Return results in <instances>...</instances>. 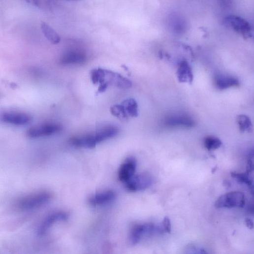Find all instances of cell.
<instances>
[{
	"instance_id": "6da1fadb",
	"label": "cell",
	"mask_w": 254,
	"mask_h": 254,
	"mask_svg": "<svg viewBox=\"0 0 254 254\" xmlns=\"http://www.w3.org/2000/svg\"><path fill=\"white\" fill-rule=\"evenodd\" d=\"M51 198V194L47 192L33 193L20 199L17 203V207L21 211L35 209L47 204Z\"/></svg>"
},
{
	"instance_id": "7a4b0ae2",
	"label": "cell",
	"mask_w": 254,
	"mask_h": 254,
	"mask_svg": "<svg viewBox=\"0 0 254 254\" xmlns=\"http://www.w3.org/2000/svg\"><path fill=\"white\" fill-rule=\"evenodd\" d=\"M225 23L234 32L246 39L254 42V28L245 19L237 16L230 15L225 19Z\"/></svg>"
},
{
	"instance_id": "3957f363",
	"label": "cell",
	"mask_w": 254,
	"mask_h": 254,
	"mask_svg": "<svg viewBox=\"0 0 254 254\" xmlns=\"http://www.w3.org/2000/svg\"><path fill=\"white\" fill-rule=\"evenodd\" d=\"M245 203L246 199L244 193L239 191H234L220 197L215 202V207L218 209L243 208Z\"/></svg>"
},
{
	"instance_id": "277c9868",
	"label": "cell",
	"mask_w": 254,
	"mask_h": 254,
	"mask_svg": "<svg viewBox=\"0 0 254 254\" xmlns=\"http://www.w3.org/2000/svg\"><path fill=\"white\" fill-rule=\"evenodd\" d=\"M62 129V126L59 123H45L31 127L27 131V135L31 138H38L55 135Z\"/></svg>"
},
{
	"instance_id": "5b68a950",
	"label": "cell",
	"mask_w": 254,
	"mask_h": 254,
	"mask_svg": "<svg viewBox=\"0 0 254 254\" xmlns=\"http://www.w3.org/2000/svg\"><path fill=\"white\" fill-rule=\"evenodd\" d=\"M125 183L127 189L129 191L136 192L144 190L151 186L153 183V178L149 174L141 173L134 175Z\"/></svg>"
},
{
	"instance_id": "8992f818",
	"label": "cell",
	"mask_w": 254,
	"mask_h": 254,
	"mask_svg": "<svg viewBox=\"0 0 254 254\" xmlns=\"http://www.w3.org/2000/svg\"><path fill=\"white\" fill-rule=\"evenodd\" d=\"M87 60V55L80 49H72L64 53L60 59L61 64L64 65H82Z\"/></svg>"
},
{
	"instance_id": "52a82bcc",
	"label": "cell",
	"mask_w": 254,
	"mask_h": 254,
	"mask_svg": "<svg viewBox=\"0 0 254 254\" xmlns=\"http://www.w3.org/2000/svg\"><path fill=\"white\" fill-rule=\"evenodd\" d=\"M165 125L171 127H184L190 128L196 124L194 119L185 113H177L170 115L165 117Z\"/></svg>"
},
{
	"instance_id": "ba28073f",
	"label": "cell",
	"mask_w": 254,
	"mask_h": 254,
	"mask_svg": "<svg viewBox=\"0 0 254 254\" xmlns=\"http://www.w3.org/2000/svg\"><path fill=\"white\" fill-rule=\"evenodd\" d=\"M32 119L29 114L18 111L6 112L1 116V120L3 122L15 126L27 125L31 122Z\"/></svg>"
},
{
	"instance_id": "9c48e42d",
	"label": "cell",
	"mask_w": 254,
	"mask_h": 254,
	"mask_svg": "<svg viewBox=\"0 0 254 254\" xmlns=\"http://www.w3.org/2000/svg\"><path fill=\"white\" fill-rule=\"evenodd\" d=\"M69 215L64 212H57L49 215L38 228L37 234L42 236L57 222L67 220Z\"/></svg>"
},
{
	"instance_id": "30bf717a",
	"label": "cell",
	"mask_w": 254,
	"mask_h": 254,
	"mask_svg": "<svg viewBox=\"0 0 254 254\" xmlns=\"http://www.w3.org/2000/svg\"><path fill=\"white\" fill-rule=\"evenodd\" d=\"M136 166V160L134 158L129 157L127 158L119 168L118 172L119 179L124 182L128 180L134 175Z\"/></svg>"
},
{
	"instance_id": "8fae6325",
	"label": "cell",
	"mask_w": 254,
	"mask_h": 254,
	"mask_svg": "<svg viewBox=\"0 0 254 254\" xmlns=\"http://www.w3.org/2000/svg\"><path fill=\"white\" fill-rule=\"evenodd\" d=\"M157 229L152 223H145L135 226L130 234V242L132 245H136L143 235L150 234Z\"/></svg>"
},
{
	"instance_id": "7c38bea8",
	"label": "cell",
	"mask_w": 254,
	"mask_h": 254,
	"mask_svg": "<svg viewBox=\"0 0 254 254\" xmlns=\"http://www.w3.org/2000/svg\"><path fill=\"white\" fill-rule=\"evenodd\" d=\"M214 83L216 88L219 90H225L230 88L238 87L239 80L233 76L219 74L215 76Z\"/></svg>"
},
{
	"instance_id": "4fadbf2b",
	"label": "cell",
	"mask_w": 254,
	"mask_h": 254,
	"mask_svg": "<svg viewBox=\"0 0 254 254\" xmlns=\"http://www.w3.org/2000/svg\"><path fill=\"white\" fill-rule=\"evenodd\" d=\"M177 77L181 83H192L193 81V74L191 67L185 60L181 61L178 64Z\"/></svg>"
},
{
	"instance_id": "5bb4252c",
	"label": "cell",
	"mask_w": 254,
	"mask_h": 254,
	"mask_svg": "<svg viewBox=\"0 0 254 254\" xmlns=\"http://www.w3.org/2000/svg\"><path fill=\"white\" fill-rule=\"evenodd\" d=\"M115 197L116 194L112 190H106L91 197L89 203L93 206L102 205L112 201Z\"/></svg>"
},
{
	"instance_id": "9a60e30c",
	"label": "cell",
	"mask_w": 254,
	"mask_h": 254,
	"mask_svg": "<svg viewBox=\"0 0 254 254\" xmlns=\"http://www.w3.org/2000/svg\"><path fill=\"white\" fill-rule=\"evenodd\" d=\"M41 30L46 39L53 44H57L61 41L59 35L45 22L41 23Z\"/></svg>"
},
{
	"instance_id": "2e32d148",
	"label": "cell",
	"mask_w": 254,
	"mask_h": 254,
	"mask_svg": "<svg viewBox=\"0 0 254 254\" xmlns=\"http://www.w3.org/2000/svg\"><path fill=\"white\" fill-rule=\"evenodd\" d=\"M122 104L129 117H136L138 115V104L136 101L130 98L124 101Z\"/></svg>"
},
{
	"instance_id": "e0dca14e",
	"label": "cell",
	"mask_w": 254,
	"mask_h": 254,
	"mask_svg": "<svg viewBox=\"0 0 254 254\" xmlns=\"http://www.w3.org/2000/svg\"><path fill=\"white\" fill-rule=\"evenodd\" d=\"M237 121L240 131L242 133H250L252 131L253 125L250 118L244 114L239 115L237 117Z\"/></svg>"
},
{
	"instance_id": "ac0fdd59",
	"label": "cell",
	"mask_w": 254,
	"mask_h": 254,
	"mask_svg": "<svg viewBox=\"0 0 254 254\" xmlns=\"http://www.w3.org/2000/svg\"><path fill=\"white\" fill-rule=\"evenodd\" d=\"M222 145V142L217 137L208 136L204 139V146L208 151L218 149Z\"/></svg>"
},
{
	"instance_id": "d6986e66",
	"label": "cell",
	"mask_w": 254,
	"mask_h": 254,
	"mask_svg": "<svg viewBox=\"0 0 254 254\" xmlns=\"http://www.w3.org/2000/svg\"><path fill=\"white\" fill-rule=\"evenodd\" d=\"M110 112L114 116L121 120H126L129 117L122 104H116L112 106L110 108Z\"/></svg>"
},
{
	"instance_id": "ffe728a7",
	"label": "cell",
	"mask_w": 254,
	"mask_h": 254,
	"mask_svg": "<svg viewBox=\"0 0 254 254\" xmlns=\"http://www.w3.org/2000/svg\"><path fill=\"white\" fill-rule=\"evenodd\" d=\"M232 177L235 178L237 181L241 184H247L249 186H252V181L249 177V174L246 173L231 172Z\"/></svg>"
},
{
	"instance_id": "44dd1931",
	"label": "cell",
	"mask_w": 254,
	"mask_h": 254,
	"mask_svg": "<svg viewBox=\"0 0 254 254\" xmlns=\"http://www.w3.org/2000/svg\"><path fill=\"white\" fill-rule=\"evenodd\" d=\"M49 1V0H26L28 3L39 8H46Z\"/></svg>"
},
{
	"instance_id": "7402d4cb",
	"label": "cell",
	"mask_w": 254,
	"mask_h": 254,
	"mask_svg": "<svg viewBox=\"0 0 254 254\" xmlns=\"http://www.w3.org/2000/svg\"><path fill=\"white\" fill-rule=\"evenodd\" d=\"M160 232H166L170 233L171 230V225L169 219L168 217L164 218L161 227H159Z\"/></svg>"
},
{
	"instance_id": "603a6c76",
	"label": "cell",
	"mask_w": 254,
	"mask_h": 254,
	"mask_svg": "<svg viewBox=\"0 0 254 254\" xmlns=\"http://www.w3.org/2000/svg\"><path fill=\"white\" fill-rule=\"evenodd\" d=\"M188 251H189V253H199V254H205L207 253V252L203 249L199 248H196L195 247H190V248H189L188 249Z\"/></svg>"
},
{
	"instance_id": "cb8c5ba5",
	"label": "cell",
	"mask_w": 254,
	"mask_h": 254,
	"mask_svg": "<svg viewBox=\"0 0 254 254\" xmlns=\"http://www.w3.org/2000/svg\"><path fill=\"white\" fill-rule=\"evenodd\" d=\"M246 170V172L249 174L252 171L254 170V163L252 160L248 159L247 164Z\"/></svg>"
},
{
	"instance_id": "d4e9b609",
	"label": "cell",
	"mask_w": 254,
	"mask_h": 254,
	"mask_svg": "<svg viewBox=\"0 0 254 254\" xmlns=\"http://www.w3.org/2000/svg\"><path fill=\"white\" fill-rule=\"evenodd\" d=\"M245 223L246 226L250 229H253L254 228V223L253 221L250 218H246L245 220Z\"/></svg>"
},
{
	"instance_id": "484cf974",
	"label": "cell",
	"mask_w": 254,
	"mask_h": 254,
	"mask_svg": "<svg viewBox=\"0 0 254 254\" xmlns=\"http://www.w3.org/2000/svg\"><path fill=\"white\" fill-rule=\"evenodd\" d=\"M247 157L248 159L252 160L254 159V147H253L248 151Z\"/></svg>"
},
{
	"instance_id": "4316f807",
	"label": "cell",
	"mask_w": 254,
	"mask_h": 254,
	"mask_svg": "<svg viewBox=\"0 0 254 254\" xmlns=\"http://www.w3.org/2000/svg\"><path fill=\"white\" fill-rule=\"evenodd\" d=\"M248 212L251 215L254 216V203L250 205L247 208Z\"/></svg>"
}]
</instances>
